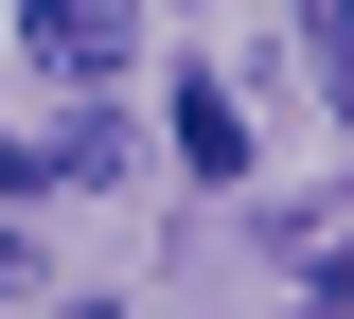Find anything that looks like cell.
I'll return each mask as SVG.
<instances>
[{"label": "cell", "instance_id": "4", "mask_svg": "<svg viewBox=\"0 0 354 319\" xmlns=\"http://www.w3.org/2000/svg\"><path fill=\"white\" fill-rule=\"evenodd\" d=\"M283 319H337V302H319V284H301V302H283Z\"/></svg>", "mask_w": 354, "mask_h": 319}, {"label": "cell", "instance_id": "2", "mask_svg": "<svg viewBox=\"0 0 354 319\" xmlns=\"http://www.w3.org/2000/svg\"><path fill=\"white\" fill-rule=\"evenodd\" d=\"M177 160H195V178H248V107L230 89H177Z\"/></svg>", "mask_w": 354, "mask_h": 319}, {"label": "cell", "instance_id": "3", "mask_svg": "<svg viewBox=\"0 0 354 319\" xmlns=\"http://www.w3.org/2000/svg\"><path fill=\"white\" fill-rule=\"evenodd\" d=\"M301 71H319V89L354 71V0H301Z\"/></svg>", "mask_w": 354, "mask_h": 319}, {"label": "cell", "instance_id": "1", "mask_svg": "<svg viewBox=\"0 0 354 319\" xmlns=\"http://www.w3.org/2000/svg\"><path fill=\"white\" fill-rule=\"evenodd\" d=\"M18 36H36V71L106 107V71H142V0H18Z\"/></svg>", "mask_w": 354, "mask_h": 319}]
</instances>
